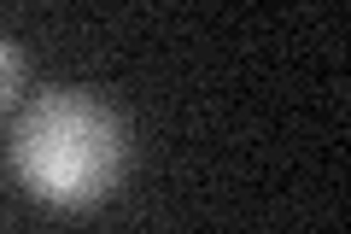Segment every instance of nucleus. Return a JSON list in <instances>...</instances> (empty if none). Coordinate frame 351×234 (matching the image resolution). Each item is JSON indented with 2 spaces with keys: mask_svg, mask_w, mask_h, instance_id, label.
<instances>
[{
  "mask_svg": "<svg viewBox=\"0 0 351 234\" xmlns=\"http://www.w3.org/2000/svg\"><path fill=\"white\" fill-rule=\"evenodd\" d=\"M18 82H24V53H18L12 41L0 36V111L18 100Z\"/></svg>",
  "mask_w": 351,
  "mask_h": 234,
  "instance_id": "obj_2",
  "label": "nucleus"
},
{
  "mask_svg": "<svg viewBox=\"0 0 351 234\" xmlns=\"http://www.w3.org/2000/svg\"><path fill=\"white\" fill-rule=\"evenodd\" d=\"M12 170L59 211L100 205L129 170V124L94 88H47L12 124Z\"/></svg>",
  "mask_w": 351,
  "mask_h": 234,
  "instance_id": "obj_1",
  "label": "nucleus"
}]
</instances>
